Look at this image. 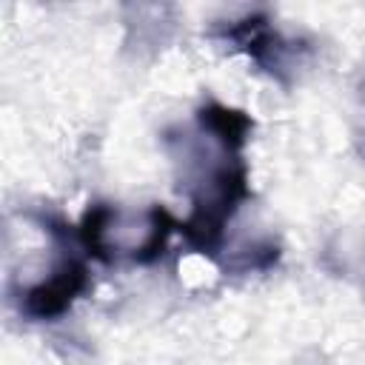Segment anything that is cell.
Segmentation results:
<instances>
[{"label": "cell", "mask_w": 365, "mask_h": 365, "mask_svg": "<svg viewBox=\"0 0 365 365\" xmlns=\"http://www.w3.org/2000/svg\"><path fill=\"white\" fill-rule=\"evenodd\" d=\"M177 228L180 222L163 205L131 214L111 202H88L77 225V240L83 254L103 265H151L163 257Z\"/></svg>", "instance_id": "obj_1"}, {"label": "cell", "mask_w": 365, "mask_h": 365, "mask_svg": "<svg viewBox=\"0 0 365 365\" xmlns=\"http://www.w3.org/2000/svg\"><path fill=\"white\" fill-rule=\"evenodd\" d=\"M191 214L180 222L185 245L197 254L220 259L225 228L245 200H251L248 165L242 154H222L208 168H200L191 180Z\"/></svg>", "instance_id": "obj_2"}, {"label": "cell", "mask_w": 365, "mask_h": 365, "mask_svg": "<svg viewBox=\"0 0 365 365\" xmlns=\"http://www.w3.org/2000/svg\"><path fill=\"white\" fill-rule=\"evenodd\" d=\"M40 222L51 234V240L60 245V257L43 279L23 288L20 294V314L34 322L63 317L91 285L88 265L80 257L77 228L66 225V220L60 217H40Z\"/></svg>", "instance_id": "obj_3"}, {"label": "cell", "mask_w": 365, "mask_h": 365, "mask_svg": "<svg viewBox=\"0 0 365 365\" xmlns=\"http://www.w3.org/2000/svg\"><path fill=\"white\" fill-rule=\"evenodd\" d=\"M217 37L231 43L237 51L248 54L259 68H265L279 83H288L285 74L294 71L299 51H302L294 40L282 37L274 29V23L265 11H251L240 20H231L222 31H217Z\"/></svg>", "instance_id": "obj_4"}, {"label": "cell", "mask_w": 365, "mask_h": 365, "mask_svg": "<svg viewBox=\"0 0 365 365\" xmlns=\"http://www.w3.org/2000/svg\"><path fill=\"white\" fill-rule=\"evenodd\" d=\"M194 120H197V131L208 143H214V145H220V148H225L231 154H242V148H245V143H248V137L254 131L251 114H245L242 108L217 103V100L202 103L197 108Z\"/></svg>", "instance_id": "obj_5"}]
</instances>
